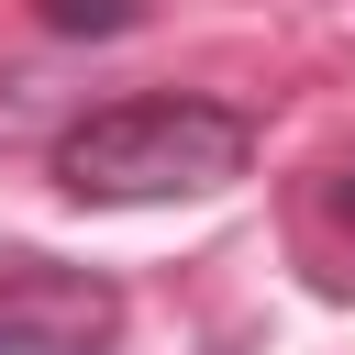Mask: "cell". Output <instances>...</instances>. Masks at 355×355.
<instances>
[{
  "label": "cell",
  "mask_w": 355,
  "mask_h": 355,
  "mask_svg": "<svg viewBox=\"0 0 355 355\" xmlns=\"http://www.w3.org/2000/svg\"><path fill=\"white\" fill-rule=\"evenodd\" d=\"M255 133L244 111L222 100H111V111H78L55 133V178L67 200H100V211H133V200H200L222 178H244Z\"/></svg>",
  "instance_id": "6da1fadb"
},
{
  "label": "cell",
  "mask_w": 355,
  "mask_h": 355,
  "mask_svg": "<svg viewBox=\"0 0 355 355\" xmlns=\"http://www.w3.org/2000/svg\"><path fill=\"white\" fill-rule=\"evenodd\" d=\"M122 333V288L55 255H0V355H111Z\"/></svg>",
  "instance_id": "7a4b0ae2"
},
{
  "label": "cell",
  "mask_w": 355,
  "mask_h": 355,
  "mask_svg": "<svg viewBox=\"0 0 355 355\" xmlns=\"http://www.w3.org/2000/svg\"><path fill=\"white\" fill-rule=\"evenodd\" d=\"M33 22H44V33H67V44H111V33H133V22H144V0H33Z\"/></svg>",
  "instance_id": "3957f363"
},
{
  "label": "cell",
  "mask_w": 355,
  "mask_h": 355,
  "mask_svg": "<svg viewBox=\"0 0 355 355\" xmlns=\"http://www.w3.org/2000/svg\"><path fill=\"white\" fill-rule=\"evenodd\" d=\"M67 111V89L55 78H0V144H22V133H44Z\"/></svg>",
  "instance_id": "277c9868"
},
{
  "label": "cell",
  "mask_w": 355,
  "mask_h": 355,
  "mask_svg": "<svg viewBox=\"0 0 355 355\" xmlns=\"http://www.w3.org/2000/svg\"><path fill=\"white\" fill-rule=\"evenodd\" d=\"M322 211H333V222H344V233H355V155H344V166H333V178H322Z\"/></svg>",
  "instance_id": "5b68a950"
}]
</instances>
